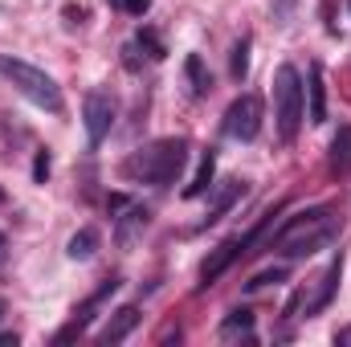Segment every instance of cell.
Listing matches in <instances>:
<instances>
[{
	"label": "cell",
	"mask_w": 351,
	"mask_h": 347,
	"mask_svg": "<svg viewBox=\"0 0 351 347\" xmlns=\"http://www.w3.org/2000/svg\"><path fill=\"white\" fill-rule=\"evenodd\" d=\"M229 74H233V82H241V78L250 74V37H241V41L233 45V66H229Z\"/></svg>",
	"instance_id": "19"
},
{
	"label": "cell",
	"mask_w": 351,
	"mask_h": 347,
	"mask_svg": "<svg viewBox=\"0 0 351 347\" xmlns=\"http://www.w3.org/2000/svg\"><path fill=\"white\" fill-rule=\"evenodd\" d=\"M335 233H339V217H335V208L319 204V208L294 213V217L274 233L269 250H278V254H286V258H306V254H315V250L331 246V241H335Z\"/></svg>",
	"instance_id": "1"
},
{
	"label": "cell",
	"mask_w": 351,
	"mask_h": 347,
	"mask_svg": "<svg viewBox=\"0 0 351 347\" xmlns=\"http://www.w3.org/2000/svg\"><path fill=\"white\" fill-rule=\"evenodd\" d=\"M262 119H265L262 98H258V94H237V98L229 102V110H225V135L250 143V139L262 135Z\"/></svg>",
	"instance_id": "6"
},
{
	"label": "cell",
	"mask_w": 351,
	"mask_h": 347,
	"mask_svg": "<svg viewBox=\"0 0 351 347\" xmlns=\"http://www.w3.org/2000/svg\"><path fill=\"white\" fill-rule=\"evenodd\" d=\"M114 290H119V278H106V282H102V286H98V290H94V294L86 298V302H82V307L74 311V319H70V323H66V327L58 331V339H53V344H70V339H78V335H82V331L90 327L94 311H98V307H102V302H106V298H110Z\"/></svg>",
	"instance_id": "9"
},
{
	"label": "cell",
	"mask_w": 351,
	"mask_h": 347,
	"mask_svg": "<svg viewBox=\"0 0 351 347\" xmlns=\"http://www.w3.org/2000/svg\"><path fill=\"white\" fill-rule=\"evenodd\" d=\"M290 16V0H278V21H286Z\"/></svg>",
	"instance_id": "25"
},
{
	"label": "cell",
	"mask_w": 351,
	"mask_h": 347,
	"mask_svg": "<svg viewBox=\"0 0 351 347\" xmlns=\"http://www.w3.org/2000/svg\"><path fill=\"white\" fill-rule=\"evenodd\" d=\"M106 208H110V213H123V208H127V196H110Z\"/></svg>",
	"instance_id": "24"
},
{
	"label": "cell",
	"mask_w": 351,
	"mask_h": 347,
	"mask_svg": "<svg viewBox=\"0 0 351 347\" xmlns=\"http://www.w3.org/2000/svg\"><path fill=\"white\" fill-rule=\"evenodd\" d=\"M4 254H8V241H4V233H0V261H4Z\"/></svg>",
	"instance_id": "27"
},
{
	"label": "cell",
	"mask_w": 351,
	"mask_h": 347,
	"mask_svg": "<svg viewBox=\"0 0 351 347\" xmlns=\"http://www.w3.org/2000/svg\"><path fill=\"white\" fill-rule=\"evenodd\" d=\"M184 74H188V82H192V94H196V98H204V94L213 90V74L204 70L200 53H188V62H184Z\"/></svg>",
	"instance_id": "17"
},
{
	"label": "cell",
	"mask_w": 351,
	"mask_h": 347,
	"mask_svg": "<svg viewBox=\"0 0 351 347\" xmlns=\"http://www.w3.org/2000/svg\"><path fill=\"white\" fill-rule=\"evenodd\" d=\"M221 339L233 344V339H254V311H229V319L221 323Z\"/></svg>",
	"instance_id": "15"
},
{
	"label": "cell",
	"mask_w": 351,
	"mask_h": 347,
	"mask_svg": "<svg viewBox=\"0 0 351 347\" xmlns=\"http://www.w3.org/2000/svg\"><path fill=\"white\" fill-rule=\"evenodd\" d=\"M0 74L16 86V94H25L33 106H41V110H62V86L45 74V70H37V66H29V62H21V58H8V53H0Z\"/></svg>",
	"instance_id": "4"
},
{
	"label": "cell",
	"mask_w": 351,
	"mask_h": 347,
	"mask_svg": "<svg viewBox=\"0 0 351 347\" xmlns=\"http://www.w3.org/2000/svg\"><path fill=\"white\" fill-rule=\"evenodd\" d=\"M135 45H139V49H143V53H147L152 62H160V58L168 53V49H164V41H160V37H156L152 29H139V37H135Z\"/></svg>",
	"instance_id": "20"
},
{
	"label": "cell",
	"mask_w": 351,
	"mask_h": 347,
	"mask_svg": "<svg viewBox=\"0 0 351 347\" xmlns=\"http://www.w3.org/2000/svg\"><path fill=\"white\" fill-rule=\"evenodd\" d=\"M184 164H188V139L176 135V139H156V143L131 152L127 164H123V176L164 188V184H172L176 176L184 172Z\"/></svg>",
	"instance_id": "2"
},
{
	"label": "cell",
	"mask_w": 351,
	"mask_h": 347,
	"mask_svg": "<svg viewBox=\"0 0 351 347\" xmlns=\"http://www.w3.org/2000/svg\"><path fill=\"white\" fill-rule=\"evenodd\" d=\"M241 196H245V184H241V180H229V184L213 196V204H208V213H204V225H217V221H221L237 200H241Z\"/></svg>",
	"instance_id": "14"
},
{
	"label": "cell",
	"mask_w": 351,
	"mask_h": 347,
	"mask_svg": "<svg viewBox=\"0 0 351 347\" xmlns=\"http://www.w3.org/2000/svg\"><path fill=\"white\" fill-rule=\"evenodd\" d=\"M274 119H278V135L286 143H294L298 127L306 119V86H302L294 66H278L274 70Z\"/></svg>",
	"instance_id": "3"
},
{
	"label": "cell",
	"mask_w": 351,
	"mask_h": 347,
	"mask_svg": "<svg viewBox=\"0 0 351 347\" xmlns=\"http://www.w3.org/2000/svg\"><path fill=\"white\" fill-rule=\"evenodd\" d=\"M306 119L319 127L327 123V86H323V66L311 62V74H306Z\"/></svg>",
	"instance_id": "12"
},
{
	"label": "cell",
	"mask_w": 351,
	"mask_h": 347,
	"mask_svg": "<svg viewBox=\"0 0 351 347\" xmlns=\"http://www.w3.org/2000/svg\"><path fill=\"white\" fill-rule=\"evenodd\" d=\"M269 221H274V213H265V217L258 221V225H254V229H250V233H241V237H229V241H221V246H217V250H213L208 258L200 261V286H213V282H217V278H221V274H225V270L233 265V261L250 258V250H254V246L262 241V233H265V225H269Z\"/></svg>",
	"instance_id": "5"
},
{
	"label": "cell",
	"mask_w": 351,
	"mask_h": 347,
	"mask_svg": "<svg viewBox=\"0 0 351 347\" xmlns=\"http://www.w3.org/2000/svg\"><path fill=\"white\" fill-rule=\"evenodd\" d=\"M0 204H4V188H0Z\"/></svg>",
	"instance_id": "28"
},
{
	"label": "cell",
	"mask_w": 351,
	"mask_h": 347,
	"mask_svg": "<svg viewBox=\"0 0 351 347\" xmlns=\"http://www.w3.org/2000/svg\"><path fill=\"white\" fill-rule=\"evenodd\" d=\"M147 221H152V213H147L143 204H127L123 217H119V225H114V241H119V250H135V241L143 237Z\"/></svg>",
	"instance_id": "10"
},
{
	"label": "cell",
	"mask_w": 351,
	"mask_h": 347,
	"mask_svg": "<svg viewBox=\"0 0 351 347\" xmlns=\"http://www.w3.org/2000/svg\"><path fill=\"white\" fill-rule=\"evenodd\" d=\"M331 172L335 176H351V123L335 131L331 139Z\"/></svg>",
	"instance_id": "16"
},
{
	"label": "cell",
	"mask_w": 351,
	"mask_h": 347,
	"mask_svg": "<svg viewBox=\"0 0 351 347\" xmlns=\"http://www.w3.org/2000/svg\"><path fill=\"white\" fill-rule=\"evenodd\" d=\"M213 172H217V152L204 147V152H200V164H196V172H192V180L184 184V196H188V200L204 196V192L213 188Z\"/></svg>",
	"instance_id": "13"
},
{
	"label": "cell",
	"mask_w": 351,
	"mask_h": 347,
	"mask_svg": "<svg viewBox=\"0 0 351 347\" xmlns=\"http://www.w3.org/2000/svg\"><path fill=\"white\" fill-rule=\"evenodd\" d=\"M123 12H131V16H143L147 8H152V0H114Z\"/></svg>",
	"instance_id": "22"
},
{
	"label": "cell",
	"mask_w": 351,
	"mask_h": 347,
	"mask_svg": "<svg viewBox=\"0 0 351 347\" xmlns=\"http://www.w3.org/2000/svg\"><path fill=\"white\" fill-rule=\"evenodd\" d=\"M139 319H143V315H139L135 302H131V307H119V311L106 319V327L98 331V344H123V339L139 327Z\"/></svg>",
	"instance_id": "11"
},
{
	"label": "cell",
	"mask_w": 351,
	"mask_h": 347,
	"mask_svg": "<svg viewBox=\"0 0 351 347\" xmlns=\"http://www.w3.org/2000/svg\"><path fill=\"white\" fill-rule=\"evenodd\" d=\"M348 8H351V0H348Z\"/></svg>",
	"instance_id": "29"
},
{
	"label": "cell",
	"mask_w": 351,
	"mask_h": 347,
	"mask_svg": "<svg viewBox=\"0 0 351 347\" xmlns=\"http://www.w3.org/2000/svg\"><path fill=\"white\" fill-rule=\"evenodd\" d=\"M45 176H49V152H37V160H33V180L41 184Z\"/></svg>",
	"instance_id": "23"
},
{
	"label": "cell",
	"mask_w": 351,
	"mask_h": 347,
	"mask_svg": "<svg viewBox=\"0 0 351 347\" xmlns=\"http://www.w3.org/2000/svg\"><path fill=\"white\" fill-rule=\"evenodd\" d=\"M94 250H98V229H78V233H74V237H70V246H66V254H70V258L74 261H90L94 258Z\"/></svg>",
	"instance_id": "18"
},
{
	"label": "cell",
	"mask_w": 351,
	"mask_h": 347,
	"mask_svg": "<svg viewBox=\"0 0 351 347\" xmlns=\"http://www.w3.org/2000/svg\"><path fill=\"white\" fill-rule=\"evenodd\" d=\"M339 278H343V250H339V254L331 258V265L319 274V286H315V294L306 298V290H302V294H298V298L286 307V315H298V311H306V315H319V311H323V307L335 298V290H339Z\"/></svg>",
	"instance_id": "7"
},
{
	"label": "cell",
	"mask_w": 351,
	"mask_h": 347,
	"mask_svg": "<svg viewBox=\"0 0 351 347\" xmlns=\"http://www.w3.org/2000/svg\"><path fill=\"white\" fill-rule=\"evenodd\" d=\"M82 123H86L90 147H98V143L110 135V127H114V98H110L106 90H90L86 94V102H82Z\"/></svg>",
	"instance_id": "8"
},
{
	"label": "cell",
	"mask_w": 351,
	"mask_h": 347,
	"mask_svg": "<svg viewBox=\"0 0 351 347\" xmlns=\"http://www.w3.org/2000/svg\"><path fill=\"white\" fill-rule=\"evenodd\" d=\"M278 286V282H286V270H265V274H258L254 282H245V290H262V286Z\"/></svg>",
	"instance_id": "21"
},
{
	"label": "cell",
	"mask_w": 351,
	"mask_h": 347,
	"mask_svg": "<svg viewBox=\"0 0 351 347\" xmlns=\"http://www.w3.org/2000/svg\"><path fill=\"white\" fill-rule=\"evenodd\" d=\"M0 344H4V347H16V335H0Z\"/></svg>",
	"instance_id": "26"
}]
</instances>
